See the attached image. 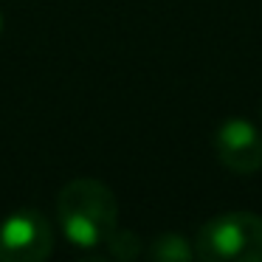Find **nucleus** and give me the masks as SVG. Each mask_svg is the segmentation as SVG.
I'll list each match as a JSON object with an SVG mask.
<instances>
[{
    "label": "nucleus",
    "mask_w": 262,
    "mask_h": 262,
    "mask_svg": "<svg viewBox=\"0 0 262 262\" xmlns=\"http://www.w3.org/2000/svg\"><path fill=\"white\" fill-rule=\"evenodd\" d=\"M57 214L71 243L79 248H93L107 243V237L116 231L119 203L110 186H104L102 181L76 178L59 192Z\"/></svg>",
    "instance_id": "nucleus-1"
},
{
    "label": "nucleus",
    "mask_w": 262,
    "mask_h": 262,
    "mask_svg": "<svg viewBox=\"0 0 262 262\" xmlns=\"http://www.w3.org/2000/svg\"><path fill=\"white\" fill-rule=\"evenodd\" d=\"M194 254L209 262H262V217L251 211L214 217L200 228Z\"/></svg>",
    "instance_id": "nucleus-2"
},
{
    "label": "nucleus",
    "mask_w": 262,
    "mask_h": 262,
    "mask_svg": "<svg viewBox=\"0 0 262 262\" xmlns=\"http://www.w3.org/2000/svg\"><path fill=\"white\" fill-rule=\"evenodd\" d=\"M54 234L34 209H20L0 226V262H40L51 254Z\"/></svg>",
    "instance_id": "nucleus-3"
},
{
    "label": "nucleus",
    "mask_w": 262,
    "mask_h": 262,
    "mask_svg": "<svg viewBox=\"0 0 262 262\" xmlns=\"http://www.w3.org/2000/svg\"><path fill=\"white\" fill-rule=\"evenodd\" d=\"M214 152L226 169L251 175L262 166V136L251 121L228 119L214 133Z\"/></svg>",
    "instance_id": "nucleus-4"
},
{
    "label": "nucleus",
    "mask_w": 262,
    "mask_h": 262,
    "mask_svg": "<svg viewBox=\"0 0 262 262\" xmlns=\"http://www.w3.org/2000/svg\"><path fill=\"white\" fill-rule=\"evenodd\" d=\"M147 254L152 256V259H161V262H181V259H192L194 248L181 237V234H161V237L152 239Z\"/></svg>",
    "instance_id": "nucleus-5"
},
{
    "label": "nucleus",
    "mask_w": 262,
    "mask_h": 262,
    "mask_svg": "<svg viewBox=\"0 0 262 262\" xmlns=\"http://www.w3.org/2000/svg\"><path fill=\"white\" fill-rule=\"evenodd\" d=\"M107 248H110V254L119 256V259H136V256L141 254V239L130 231H113L107 237Z\"/></svg>",
    "instance_id": "nucleus-6"
},
{
    "label": "nucleus",
    "mask_w": 262,
    "mask_h": 262,
    "mask_svg": "<svg viewBox=\"0 0 262 262\" xmlns=\"http://www.w3.org/2000/svg\"><path fill=\"white\" fill-rule=\"evenodd\" d=\"M0 29H3V14H0Z\"/></svg>",
    "instance_id": "nucleus-7"
}]
</instances>
